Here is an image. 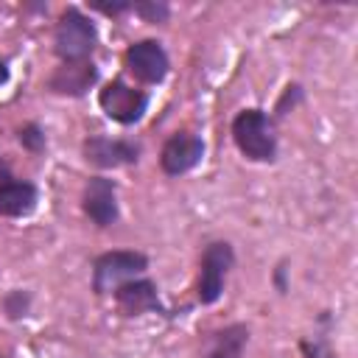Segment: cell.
<instances>
[{"label":"cell","instance_id":"8992f818","mask_svg":"<svg viewBox=\"0 0 358 358\" xmlns=\"http://www.w3.org/2000/svg\"><path fill=\"white\" fill-rule=\"evenodd\" d=\"M201 157H204V140L190 131H176L165 140L159 151V168L168 176H182L193 171L201 162Z\"/></svg>","mask_w":358,"mask_h":358},{"label":"cell","instance_id":"277c9868","mask_svg":"<svg viewBox=\"0 0 358 358\" xmlns=\"http://www.w3.org/2000/svg\"><path fill=\"white\" fill-rule=\"evenodd\" d=\"M235 266V252L232 243L227 241H213L204 246L201 252V263H199V285H196V296L201 305H213L221 299L224 294V282L229 268Z\"/></svg>","mask_w":358,"mask_h":358},{"label":"cell","instance_id":"3957f363","mask_svg":"<svg viewBox=\"0 0 358 358\" xmlns=\"http://www.w3.org/2000/svg\"><path fill=\"white\" fill-rule=\"evenodd\" d=\"M148 268V257L143 252H134V249H115V252H103L95 257L92 263V291L101 296V294H109L115 291L117 285L140 277L143 271Z\"/></svg>","mask_w":358,"mask_h":358},{"label":"cell","instance_id":"9a60e30c","mask_svg":"<svg viewBox=\"0 0 358 358\" xmlns=\"http://www.w3.org/2000/svg\"><path fill=\"white\" fill-rule=\"evenodd\" d=\"M131 11L140 14L145 22H165L171 17V8L168 3L162 0H148V3H131Z\"/></svg>","mask_w":358,"mask_h":358},{"label":"cell","instance_id":"2e32d148","mask_svg":"<svg viewBox=\"0 0 358 358\" xmlns=\"http://www.w3.org/2000/svg\"><path fill=\"white\" fill-rule=\"evenodd\" d=\"M20 145L25 148V151H31V154H39L42 148H45V129L39 126V123H25L22 129H20Z\"/></svg>","mask_w":358,"mask_h":358},{"label":"cell","instance_id":"6da1fadb","mask_svg":"<svg viewBox=\"0 0 358 358\" xmlns=\"http://www.w3.org/2000/svg\"><path fill=\"white\" fill-rule=\"evenodd\" d=\"M232 140L238 151L252 162H274L277 159V134L274 120L263 109H243L232 120Z\"/></svg>","mask_w":358,"mask_h":358},{"label":"cell","instance_id":"5bb4252c","mask_svg":"<svg viewBox=\"0 0 358 358\" xmlns=\"http://www.w3.org/2000/svg\"><path fill=\"white\" fill-rule=\"evenodd\" d=\"M28 308H31V294H28V291L14 288V291H8V294L3 296V310H6L8 319H20V316H25Z\"/></svg>","mask_w":358,"mask_h":358},{"label":"cell","instance_id":"5b68a950","mask_svg":"<svg viewBox=\"0 0 358 358\" xmlns=\"http://www.w3.org/2000/svg\"><path fill=\"white\" fill-rule=\"evenodd\" d=\"M98 103L109 120H115L120 126H131L143 117V112L148 106V95L143 90H134L123 78H115L98 92Z\"/></svg>","mask_w":358,"mask_h":358},{"label":"cell","instance_id":"7c38bea8","mask_svg":"<svg viewBox=\"0 0 358 358\" xmlns=\"http://www.w3.org/2000/svg\"><path fill=\"white\" fill-rule=\"evenodd\" d=\"M246 344H249V327L235 322L210 333L199 358H243Z\"/></svg>","mask_w":358,"mask_h":358},{"label":"cell","instance_id":"52a82bcc","mask_svg":"<svg viewBox=\"0 0 358 358\" xmlns=\"http://www.w3.org/2000/svg\"><path fill=\"white\" fill-rule=\"evenodd\" d=\"M126 67L134 78L145 81V84H159L168 76V53L162 48V42L157 39H140L134 45H129L126 50Z\"/></svg>","mask_w":358,"mask_h":358},{"label":"cell","instance_id":"44dd1931","mask_svg":"<svg viewBox=\"0 0 358 358\" xmlns=\"http://www.w3.org/2000/svg\"><path fill=\"white\" fill-rule=\"evenodd\" d=\"M6 81H8V64L0 62V84H6Z\"/></svg>","mask_w":358,"mask_h":358},{"label":"cell","instance_id":"30bf717a","mask_svg":"<svg viewBox=\"0 0 358 358\" xmlns=\"http://www.w3.org/2000/svg\"><path fill=\"white\" fill-rule=\"evenodd\" d=\"M115 302L123 316H140V313H162V302L157 294V285L148 277H134L115 288Z\"/></svg>","mask_w":358,"mask_h":358},{"label":"cell","instance_id":"7402d4cb","mask_svg":"<svg viewBox=\"0 0 358 358\" xmlns=\"http://www.w3.org/2000/svg\"><path fill=\"white\" fill-rule=\"evenodd\" d=\"M0 358H3V355H0Z\"/></svg>","mask_w":358,"mask_h":358},{"label":"cell","instance_id":"ffe728a7","mask_svg":"<svg viewBox=\"0 0 358 358\" xmlns=\"http://www.w3.org/2000/svg\"><path fill=\"white\" fill-rule=\"evenodd\" d=\"M11 179H14V176H11V168L0 159V185H6V182H11Z\"/></svg>","mask_w":358,"mask_h":358},{"label":"cell","instance_id":"d6986e66","mask_svg":"<svg viewBox=\"0 0 358 358\" xmlns=\"http://www.w3.org/2000/svg\"><path fill=\"white\" fill-rule=\"evenodd\" d=\"M92 8H98L103 14H123V11H131V3H101V0H95Z\"/></svg>","mask_w":358,"mask_h":358},{"label":"cell","instance_id":"ba28073f","mask_svg":"<svg viewBox=\"0 0 358 358\" xmlns=\"http://www.w3.org/2000/svg\"><path fill=\"white\" fill-rule=\"evenodd\" d=\"M84 159L95 168H120V165H134L140 159V145L131 140H117V137H103L92 134L84 140Z\"/></svg>","mask_w":358,"mask_h":358},{"label":"cell","instance_id":"8fae6325","mask_svg":"<svg viewBox=\"0 0 358 358\" xmlns=\"http://www.w3.org/2000/svg\"><path fill=\"white\" fill-rule=\"evenodd\" d=\"M95 81H98V67L90 59H84V62H62L53 70L48 87L59 95H73L76 98V95H84Z\"/></svg>","mask_w":358,"mask_h":358},{"label":"cell","instance_id":"ac0fdd59","mask_svg":"<svg viewBox=\"0 0 358 358\" xmlns=\"http://www.w3.org/2000/svg\"><path fill=\"white\" fill-rule=\"evenodd\" d=\"M302 352H305V358H336V355H333L324 344H319V341H313V344L305 341V344H302Z\"/></svg>","mask_w":358,"mask_h":358},{"label":"cell","instance_id":"e0dca14e","mask_svg":"<svg viewBox=\"0 0 358 358\" xmlns=\"http://www.w3.org/2000/svg\"><path fill=\"white\" fill-rule=\"evenodd\" d=\"M299 98H302V87H296V84H294V87H288V90H285V95H282V98H280V103H277V115H285V106H288V103L294 106Z\"/></svg>","mask_w":358,"mask_h":358},{"label":"cell","instance_id":"4fadbf2b","mask_svg":"<svg viewBox=\"0 0 358 358\" xmlns=\"http://www.w3.org/2000/svg\"><path fill=\"white\" fill-rule=\"evenodd\" d=\"M36 201H39V190L34 182L11 179V182L0 185V215H6V218L31 215L36 210Z\"/></svg>","mask_w":358,"mask_h":358},{"label":"cell","instance_id":"9c48e42d","mask_svg":"<svg viewBox=\"0 0 358 358\" xmlns=\"http://www.w3.org/2000/svg\"><path fill=\"white\" fill-rule=\"evenodd\" d=\"M81 207L87 213V218L95 224V227H112L120 215L117 210V187L112 179L106 176H92L84 187V196H81Z\"/></svg>","mask_w":358,"mask_h":358},{"label":"cell","instance_id":"7a4b0ae2","mask_svg":"<svg viewBox=\"0 0 358 358\" xmlns=\"http://www.w3.org/2000/svg\"><path fill=\"white\" fill-rule=\"evenodd\" d=\"M98 42L95 22L76 6H67L56 22L53 31V50L62 62H84L90 59L92 48Z\"/></svg>","mask_w":358,"mask_h":358}]
</instances>
